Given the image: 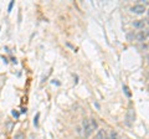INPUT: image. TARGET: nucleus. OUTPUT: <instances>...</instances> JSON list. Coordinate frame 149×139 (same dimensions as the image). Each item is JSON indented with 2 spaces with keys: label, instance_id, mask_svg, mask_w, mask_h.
<instances>
[{
  "label": "nucleus",
  "instance_id": "f257e3e1",
  "mask_svg": "<svg viewBox=\"0 0 149 139\" xmlns=\"http://www.w3.org/2000/svg\"><path fill=\"white\" fill-rule=\"evenodd\" d=\"M82 128H83V133L86 137H90L93 133V131L97 129V122L96 119H83L82 122Z\"/></svg>",
  "mask_w": 149,
  "mask_h": 139
},
{
  "label": "nucleus",
  "instance_id": "f03ea898",
  "mask_svg": "<svg viewBox=\"0 0 149 139\" xmlns=\"http://www.w3.org/2000/svg\"><path fill=\"white\" fill-rule=\"evenodd\" d=\"M134 120H136V112H134V109L129 108L127 111V114H125V124L127 126H132Z\"/></svg>",
  "mask_w": 149,
  "mask_h": 139
},
{
  "label": "nucleus",
  "instance_id": "7ed1b4c3",
  "mask_svg": "<svg viewBox=\"0 0 149 139\" xmlns=\"http://www.w3.org/2000/svg\"><path fill=\"white\" fill-rule=\"evenodd\" d=\"M132 11L134 14H138V15H141V14H144V11H146V6L142 5V4H137V5L132 6Z\"/></svg>",
  "mask_w": 149,
  "mask_h": 139
},
{
  "label": "nucleus",
  "instance_id": "20e7f679",
  "mask_svg": "<svg viewBox=\"0 0 149 139\" xmlns=\"http://www.w3.org/2000/svg\"><path fill=\"white\" fill-rule=\"evenodd\" d=\"M96 139H109V138L107 136V132L104 129H100L98 133L96 134Z\"/></svg>",
  "mask_w": 149,
  "mask_h": 139
},
{
  "label": "nucleus",
  "instance_id": "39448f33",
  "mask_svg": "<svg viewBox=\"0 0 149 139\" xmlns=\"http://www.w3.org/2000/svg\"><path fill=\"white\" fill-rule=\"evenodd\" d=\"M144 25H146V22H144V20H136L133 22V26L137 27V29H143Z\"/></svg>",
  "mask_w": 149,
  "mask_h": 139
},
{
  "label": "nucleus",
  "instance_id": "423d86ee",
  "mask_svg": "<svg viewBox=\"0 0 149 139\" xmlns=\"http://www.w3.org/2000/svg\"><path fill=\"white\" fill-rule=\"evenodd\" d=\"M147 36H148V34L147 32H144V31H141L139 34L137 35V39H138V41H144L147 39Z\"/></svg>",
  "mask_w": 149,
  "mask_h": 139
},
{
  "label": "nucleus",
  "instance_id": "0eeeda50",
  "mask_svg": "<svg viewBox=\"0 0 149 139\" xmlns=\"http://www.w3.org/2000/svg\"><path fill=\"white\" fill-rule=\"evenodd\" d=\"M39 117H40V113H36L35 118H34V126H35V127L39 126Z\"/></svg>",
  "mask_w": 149,
  "mask_h": 139
},
{
  "label": "nucleus",
  "instance_id": "6e6552de",
  "mask_svg": "<svg viewBox=\"0 0 149 139\" xmlns=\"http://www.w3.org/2000/svg\"><path fill=\"white\" fill-rule=\"evenodd\" d=\"M123 91L125 92V95H127V97H130V96H132V93L129 92V88H128L127 86H124V87H123Z\"/></svg>",
  "mask_w": 149,
  "mask_h": 139
},
{
  "label": "nucleus",
  "instance_id": "1a4fd4ad",
  "mask_svg": "<svg viewBox=\"0 0 149 139\" xmlns=\"http://www.w3.org/2000/svg\"><path fill=\"white\" fill-rule=\"evenodd\" d=\"M111 139H118V134L116 132H111Z\"/></svg>",
  "mask_w": 149,
  "mask_h": 139
},
{
  "label": "nucleus",
  "instance_id": "9d476101",
  "mask_svg": "<svg viewBox=\"0 0 149 139\" xmlns=\"http://www.w3.org/2000/svg\"><path fill=\"white\" fill-rule=\"evenodd\" d=\"M22 138V134H17V136L15 137V139H21Z\"/></svg>",
  "mask_w": 149,
  "mask_h": 139
},
{
  "label": "nucleus",
  "instance_id": "9b49d317",
  "mask_svg": "<svg viewBox=\"0 0 149 139\" xmlns=\"http://www.w3.org/2000/svg\"><path fill=\"white\" fill-rule=\"evenodd\" d=\"M13 5H14V1H11V3H10V5H9V11H10V10H11V8H13Z\"/></svg>",
  "mask_w": 149,
  "mask_h": 139
},
{
  "label": "nucleus",
  "instance_id": "f8f14e48",
  "mask_svg": "<svg viewBox=\"0 0 149 139\" xmlns=\"http://www.w3.org/2000/svg\"><path fill=\"white\" fill-rule=\"evenodd\" d=\"M13 115H14V117H17V115H19V113H17V112H15V111H14V112H13Z\"/></svg>",
  "mask_w": 149,
  "mask_h": 139
},
{
  "label": "nucleus",
  "instance_id": "ddd939ff",
  "mask_svg": "<svg viewBox=\"0 0 149 139\" xmlns=\"http://www.w3.org/2000/svg\"><path fill=\"white\" fill-rule=\"evenodd\" d=\"M148 25H149V20H148Z\"/></svg>",
  "mask_w": 149,
  "mask_h": 139
},
{
  "label": "nucleus",
  "instance_id": "4468645a",
  "mask_svg": "<svg viewBox=\"0 0 149 139\" xmlns=\"http://www.w3.org/2000/svg\"><path fill=\"white\" fill-rule=\"evenodd\" d=\"M148 14H149V11H148Z\"/></svg>",
  "mask_w": 149,
  "mask_h": 139
},
{
  "label": "nucleus",
  "instance_id": "2eb2a0df",
  "mask_svg": "<svg viewBox=\"0 0 149 139\" xmlns=\"http://www.w3.org/2000/svg\"><path fill=\"white\" fill-rule=\"evenodd\" d=\"M148 58H149V56H148Z\"/></svg>",
  "mask_w": 149,
  "mask_h": 139
}]
</instances>
